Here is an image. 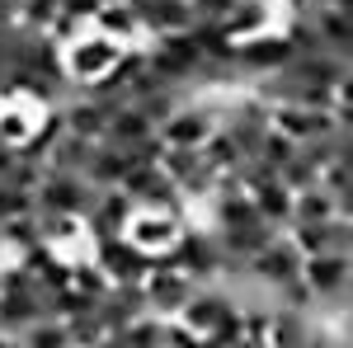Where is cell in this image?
Listing matches in <instances>:
<instances>
[{
    "label": "cell",
    "mask_w": 353,
    "mask_h": 348,
    "mask_svg": "<svg viewBox=\"0 0 353 348\" xmlns=\"http://www.w3.org/2000/svg\"><path fill=\"white\" fill-rule=\"evenodd\" d=\"M212 132H217V94H198L189 104H179L156 127V136L165 146H203Z\"/></svg>",
    "instance_id": "6da1fadb"
},
{
    "label": "cell",
    "mask_w": 353,
    "mask_h": 348,
    "mask_svg": "<svg viewBox=\"0 0 353 348\" xmlns=\"http://www.w3.org/2000/svg\"><path fill=\"white\" fill-rule=\"evenodd\" d=\"M94 245V264L104 268V278H109L113 287H141L146 283V273H151V254L146 249H137L128 236H109V240H90Z\"/></svg>",
    "instance_id": "7a4b0ae2"
},
{
    "label": "cell",
    "mask_w": 353,
    "mask_h": 348,
    "mask_svg": "<svg viewBox=\"0 0 353 348\" xmlns=\"http://www.w3.org/2000/svg\"><path fill=\"white\" fill-rule=\"evenodd\" d=\"M118 52H123V43H113V38H104V33H94V28H90V33H81L76 43H66V48H61V66H66V76H71V81L90 85V81H99L113 61H118Z\"/></svg>",
    "instance_id": "3957f363"
},
{
    "label": "cell",
    "mask_w": 353,
    "mask_h": 348,
    "mask_svg": "<svg viewBox=\"0 0 353 348\" xmlns=\"http://www.w3.org/2000/svg\"><path fill=\"white\" fill-rule=\"evenodd\" d=\"M33 203L38 212H66V216H85L90 203H94V188L85 184L81 174H61V170H48L43 184L33 188Z\"/></svg>",
    "instance_id": "277c9868"
},
{
    "label": "cell",
    "mask_w": 353,
    "mask_h": 348,
    "mask_svg": "<svg viewBox=\"0 0 353 348\" xmlns=\"http://www.w3.org/2000/svg\"><path fill=\"white\" fill-rule=\"evenodd\" d=\"M132 216H137V203L123 193V188H94V203H90V212L81 216L85 240H109V236H123Z\"/></svg>",
    "instance_id": "5b68a950"
},
{
    "label": "cell",
    "mask_w": 353,
    "mask_h": 348,
    "mask_svg": "<svg viewBox=\"0 0 353 348\" xmlns=\"http://www.w3.org/2000/svg\"><path fill=\"white\" fill-rule=\"evenodd\" d=\"M193 283L189 273H179V268H151L146 273V283H141V292H146V311L156 316V320H174L179 311H184V301L193 296Z\"/></svg>",
    "instance_id": "8992f818"
},
{
    "label": "cell",
    "mask_w": 353,
    "mask_h": 348,
    "mask_svg": "<svg viewBox=\"0 0 353 348\" xmlns=\"http://www.w3.org/2000/svg\"><path fill=\"white\" fill-rule=\"evenodd\" d=\"M301 283H306L316 296L344 306V296H349V254H334V249L306 254V259H301Z\"/></svg>",
    "instance_id": "52a82bcc"
},
{
    "label": "cell",
    "mask_w": 353,
    "mask_h": 348,
    "mask_svg": "<svg viewBox=\"0 0 353 348\" xmlns=\"http://www.w3.org/2000/svg\"><path fill=\"white\" fill-rule=\"evenodd\" d=\"M236 66L245 71V81H259V76H269V71H283L292 52H288V43L278 38V33H254V38H241L236 43Z\"/></svg>",
    "instance_id": "ba28073f"
},
{
    "label": "cell",
    "mask_w": 353,
    "mask_h": 348,
    "mask_svg": "<svg viewBox=\"0 0 353 348\" xmlns=\"http://www.w3.org/2000/svg\"><path fill=\"white\" fill-rule=\"evenodd\" d=\"M297 273H301V254H297V245L288 240V231H283L273 245H264V249L250 259V278H254V283H269V287L292 283Z\"/></svg>",
    "instance_id": "9c48e42d"
},
{
    "label": "cell",
    "mask_w": 353,
    "mask_h": 348,
    "mask_svg": "<svg viewBox=\"0 0 353 348\" xmlns=\"http://www.w3.org/2000/svg\"><path fill=\"white\" fill-rule=\"evenodd\" d=\"M184 226H189V221H179V216H170V212H137L123 236H128L137 249H146V254H165L170 245L179 240Z\"/></svg>",
    "instance_id": "30bf717a"
},
{
    "label": "cell",
    "mask_w": 353,
    "mask_h": 348,
    "mask_svg": "<svg viewBox=\"0 0 353 348\" xmlns=\"http://www.w3.org/2000/svg\"><path fill=\"white\" fill-rule=\"evenodd\" d=\"M269 127L273 132H283L288 141H311V136H321V132H330V127H339L330 113H321V108H301V104H273V113H269Z\"/></svg>",
    "instance_id": "8fae6325"
},
{
    "label": "cell",
    "mask_w": 353,
    "mask_h": 348,
    "mask_svg": "<svg viewBox=\"0 0 353 348\" xmlns=\"http://www.w3.org/2000/svg\"><path fill=\"white\" fill-rule=\"evenodd\" d=\"M283 236L278 226L269 221H250V226H231V231H212V240H217L221 254H236V259H254L264 245H273Z\"/></svg>",
    "instance_id": "7c38bea8"
},
{
    "label": "cell",
    "mask_w": 353,
    "mask_h": 348,
    "mask_svg": "<svg viewBox=\"0 0 353 348\" xmlns=\"http://www.w3.org/2000/svg\"><path fill=\"white\" fill-rule=\"evenodd\" d=\"M90 28H94V33H104V38H113V43H123V48L146 43V33H141V24H137V14H132V5H123V0L99 5V10H94V19H90Z\"/></svg>",
    "instance_id": "4fadbf2b"
},
{
    "label": "cell",
    "mask_w": 353,
    "mask_h": 348,
    "mask_svg": "<svg viewBox=\"0 0 353 348\" xmlns=\"http://www.w3.org/2000/svg\"><path fill=\"white\" fill-rule=\"evenodd\" d=\"M113 113H118V108L99 104V99H66V104H61L66 132L90 136V141H104V132H109V118H113Z\"/></svg>",
    "instance_id": "5bb4252c"
},
{
    "label": "cell",
    "mask_w": 353,
    "mask_h": 348,
    "mask_svg": "<svg viewBox=\"0 0 353 348\" xmlns=\"http://www.w3.org/2000/svg\"><path fill=\"white\" fill-rule=\"evenodd\" d=\"M128 170H132V161H128V146L99 141V146H94V156H90V165H85V174H81V179H85L90 188H118Z\"/></svg>",
    "instance_id": "9a60e30c"
},
{
    "label": "cell",
    "mask_w": 353,
    "mask_h": 348,
    "mask_svg": "<svg viewBox=\"0 0 353 348\" xmlns=\"http://www.w3.org/2000/svg\"><path fill=\"white\" fill-rule=\"evenodd\" d=\"M273 24V0H236L231 10H226V19L221 28L241 43V38H254V33H269Z\"/></svg>",
    "instance_id": "2e32d148"
},
{
    "label": "cell",
    "mask_w": 353,
    "mask_h": 348,
    "mask_svg": "<svg viewBox=\"0 0 353 348\" xmlns=\"http://www.w3.org/2000/svg\"><path fill=\"white\" fill-rule=\"evenodd\" d=\"M311 24H316V33H321V43H325V52H330V57L349 61V52H353V19L344 14V10H334V5H321Z\"/></svg>",
    "instance_id": "e0dca14e"
},
{
    "label": "cell",
    "mask_w": 353,
    "mask_h": 348,
    "mask_svg": "<svg viewBox=\"0 0 353 348\" xmlns=\"http://www.w3.org/2000/svg\"><path fill=\"white\" fill-rule=\"evenodd\" d=\"M94 146H99V141H90V136L61 132V136H57V146L48 151V170H61V174H85V165H90V156H94Z\"/></svg>",
    "instance_id": "ac0fdd59"
},
{
    "label": "cell",
    "mask_w": 353,
    "mask_h": 348,
    "mask_svg": "<svg viewBox=\"0 0 353 348\" xmlns=\"http://www.w3.org/2000/svg\"><path fill=\"white\" fill-rule=\"evenodd\" d=\"M250 203H254V212H259V221H269V226H278V231H288V221H292V193L278 184H264L250 193Z\"/></svg>",
    "instance_id": "d6986e66"
},
{
    "label": "cell",
    "mask_w": 353,
    "mask_h": 348,
    "mask_svg": "<svg viewBox=\"0 0 353 348\" xmlns=\"http://www.w3.org/2000/svg\"><path fill=\"white\" fill-rule=\"evenodd\" d=\"M38 240H43V245H52V249L81 245V240H85L81 216H66V212H38Z\"/></svg>",
    "instance_id": "ffe728a7"
},
{
    "label": "cell",
    "mask_w": 353,
    "mask_h": 348,
    "mask_svg": "<svg viewBox=\"0 0 353 348\" xmlns=\"http://www.w3.org/2000/svg\"><path fill=\"white\" fill-rule=\"evenodd\" d=\"M38 113L43 108H33V104H5L0 108V141L5 146H24L28 136H33V127H38Z\"/></svg>",
    "instance_id": "44dd1931"
},
{
    "label": "cell",
    "mask_w": 353,
    "mask_h": 348,
    "mask_svg": "<svg viewBox=\"0 0 353 348\" xmlns=\"http://www.w3.org/2000/svg\"><path fill=\"white\" fill-rule=\"evenodd\" d=\"M184 33H189V43L203 57H231V52H236V38L221 28V19H193Z\"/></svg>",
    "instance_id": "7402d4cb"
},
{
    "label": "cell",
    "mask_w": 353,
    "mask_h": 348,
    "mask_svg": "<svg viewBox=\"0 0 353 348\" xmlns=\"http://www.w3.org/2000/svg\"><path fill=\"white\" fill-rule=\"evenodd\" d=\"M156 132L141 113H137L132 104H123L118 113L109 118V132H104V141H113V146H137V141H146V136Z\"/></svg>",
    "instance_id": "603a6c76"
},
{
    "label": "cell",
    "mask_w": 353,
    "mask_h": 348,
    "mask_svg": "<svg viewBox=\"0 0 353 348\" xmlns=\"http://www.w3.org/2000/svg\"><path fill=\"white\" fill-rule=\"evenodd\" d=\"M208 207H212V226H217V231H231V226H250V221H259L254 203H250V193H236V198H208Z\"/></svg>",
    "instance_id": "cb8c5ba5"
},
{
    "label": "cell",
    "mask_w": 353,
    "mask_h": 348,
    "mask_svg": "<svg viewBox=\"0 0 353 348\" xmlns=\"http://www.w3.org/2000/svg\"><path fill=\"white\" fill-rule=\"evenodd\" d=\"M198 156H203V165H208L212 174H231V170H236V165L245 161V156H241V146H236L231 136L221 132V127H217L212 136H208L203 146H198Z\"/></svg>",
    "instance_id": "d4e9b609"
},
{
    "label": "cell",
    "mask_w": 353,
    "mask_h": 348,
    "mask_svg": "<svg viewBox=\"0 0 353 348\" xmlns=\"http://www.w3.org/2000/svg\"><path fill=\"white\" fill-rule=\"evenodd\" d=\"M278 38L288 43L292 61H297V57L325 52V43H321V33H316V24H311V19H283V33H278Z\"/></svg>",
    "instance_id": "484cf974"
},
{
    "label": "cell",
    "mask_w": 353,
    "mask_h": 348,
    "mask_svg": "<svg viewBox=\"0 0 353 348\" xmlns=\"http://www.w3.org/2000/svg\"><path fill=\"white\" fill-rule=\"evenodd\" d=\"M38 240V212H24V216H10V221H0V249H14V254H24L33 249Z\"/></svg>",
    "instance_id": "4316f807"
},
{
    "label": "cell",
    "mask_w": 353,
    "mask_h": 348,
    "mask_svg": "<svg viewBox=\"0 0 353 348\" xmlns=\"http://www.w3.org/2000/svg\"><path fill=\"white\" fill-rule=\"evenodd\" d=\"M325 216H334V203H330L325 188H301V193H292V221L288 226H297V221H325Z\"/></svg>",
    "instance_id": "83f0119b"
},
{
    "label": "cell",
    "mask_w": 353,
    "mask_h": 348,
    "mask_svg": "<svg viewBox=\"0 0 353 348\" xmlns=\"http://www.w3.org/2000/svg\"><path fill=\"white\" fill-rule=\"evenodd\" d=\"M71 287H76V292H85V296H94V301H99V296L109 292L113 283H109V278H104V268L94 264V259H76V264H71Z\"/></svg>",
    "instance_id": "f1b7e54d"
},
{
    "label": "cell",
    "mask_w": 353,
    "mask_h": 348,
    "mask_svg": "<svg viewBox=\"0 0 353 348\" xmlns=\"http://www.w3.org/2000/svg\"><path fill=\"white\" fill-rule=\"evenodd\" d=\"M19 339H24L19 348H71V339H66V325H61V320H33L24 334H19Z\"/></svg>",
    "instance_id": "f546056e"
},
{
    "label": "cell",
    "mask_w": 353,
    "mask_h": 348,
    "mask_svg": "<svg viewBox=\"0 0 353 348\" xmlns=\"http://www.w3.org/2000/svg\"><path fill=\"white\" fill-rule=\"evenodd\" d=\"M254 156H259L264 165H273V170H283V165H288L292 156H297V141H288L283 132H273V127H269V132L259 136V146H254Z\"/></svg>",
    "instance_id": "4dcf8cb0"
},
{
    "label": "cell",
    "mask_w": 353,
    "mask_h": 348,
    "mask_svg": "<svg viewBox=\"0 0 353 348\" xmlns=\"http://www.w3.org/2000/svg\"><path fill=\"white\" fill-rule=\"evenodd\" d=\"M278 184L288 188V193H301V188H316V184H321V170H316V165H306L301 156H292V161H288L283 170H278Z\"/></svg>",
    "instance_id": "1f68e13d"
},
{
    "label": "cell",
    "mask_w": 353,
    "mask_h": 348,
    "mask_svg": "<svg viewBox=\"0 0 353 348\" xmlns=\"http://www.w3.org/2000/svg\"><path fill=\"white\" fill-rule=\"evenodd\" d=\"M48 38H52L57 48H66V43H76L81 33H90V24L85 19H76V14H66V10H57L52 19H48V28H43Z\"/></svg>",
    "instance_id": "d6a6232c"
},
{
    "label": "cell",
    "mask_w": 353,
    "mask_h": 348,
    "mask_svg": "<svg viewBox=\"0 0 353 348\" xmlns=\"http://www.w3.org/2000/svg\"><path fill=\"white\" fill-rule=\"evenodd\" d=\"M278 292H283V311H297V316H306V311L316 306V292H311V287L301 283V273L292 278V283H283Z\"/></svg>",
    "instance_id": "836d02e7"
},
{
    "label": "cell",
    "mask_w": 353,
    "mask_h": 348,
    "mask_svg": "<svg viewBox=\"0 0 353 348\" xmlns=\"http://www.w3.org/2000/svg\"><path fill=\"white\" fill-rule=\"evenodd\" d=\"M43 174H48V165H28V161H14V170L5 174V184L19 188V193H33V188L43 184Z\"/></svg>",
    "instance_id": "e575fe53"
},
{
    "label": "cell",
    "mask_w": 353,
    "mask_h": 348,
    "mask_svg": "<svg viewBox=\"0 0 353 348\" xmlns=\"http://www.w3.org/2000/svg\"><path fill=\"white\" fill-rule=\"evenodd\" d=\"M231 5H236V0H189L193 19H226Z\"/></svg>",
    "instance_id": "d590c367"
},
{
    "label": "cell",
    "mask_w": 353,
    "mask_h": 348,
    "mask_svg": "<svg viewBox=\"0 0 353 348\" xmlns=\"http://www.w3.org/2000/svg\"><path fill=\"white\" fill-rule=\"evenodd\" d=\"M99 5H109V0H61L57 10H66V14H76V19H85V24H90Z\"/></svg>",
    "instance_id": "8d00e7d4"
},
{
    "label": "cell",
    "mask_w": 353,
    "mask_h": 348,
    "mask_svg": "<svg viewBox=\"0 0 353 348\" xmlns=\"http://www.w3.org/2000/svg\"><path fill=\"white\" fill-rule=\"evenodd\" d=\"M316 10H321V0H283L288 19H316Z\"/></svg>",
    "instance_id": "74e56055"
},
{
    "label": "cell",
    "mask_w": 353,
    "mask_h": 348,
    "mask_svg": "<svg viewBox=\"0 0 353 348\" xmlns=\"http://www.w3.org/2000/svg\"><path fill=\"white\" fill-rule=\"evenodd\" d=\"M14 161H19V156H14V146H5V141H0V184H5V174L14 170Z\"/></svg>",
    "instance_id": "f35d334b"
},
{
    "label": "cell",
    "mask_w": 353,
    "mask_h": 348,
    "mask_svg": "<svg viewBox=\"0 0 353 348\" xmlns=\"http://www.w3.org/2000/svg\"><path fill=\"white\" fill-rule=\"evenodd\" d=\"M14 14H19V5H14V0H0V28L14 24Z\"/></svg>",
    "instance_id": "ab89813d"
},
{
    "label": "cell",
    "mask_w": 353,
    "mask_h": 348,
    "mask_svg": "<svg viewBox=\"0 0 353 348\" xmlns=\"http://www.w3.org/2000/svg\"><path fill=\"white\" fill-rule=\"evenodd\" d=\"M0 61H5V28H0Z\"/></svg>",
    "instance_id": "60d3db41"
},
{
    "label": "cell",
    "mask_w": 353,
    "mask_h": 348,
    "mask_svg": "<svg viewBox=\"0 0 353 348\" xmlns=\"http://www.w3.org/2000/svg\"><path fill=\"white\" fill-rule=\"evenodd\" d=\"M14 5H19V0H14Z\"/></svg>",
    "instance_id": "b9f144b4"
}]
</instances>
